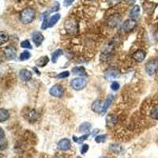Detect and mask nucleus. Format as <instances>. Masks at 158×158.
<instances>
[{"label":"nucleus","instance_id":"f257e3e1","mask_svg":"<svg viewBox=\"0 0 158 158\" xmlns=\"http://www.w3.org/2000/svg\"><path fill=\"white\" fill-rule=\"evenodd\" d=\"M36 14H35L34 10L32 8H25L22 10L21 14H20V20L23 24L28 25L34 20Z\"/></svg>","mask_w":158,"mask_h":158},{"label":"nucleus","instance_id":"f03ea898","mask_svg":"<svg viewBox=\"0 0 158 158\" xmlns=\"http://www.w3.org/2000/svg\"><path fill=\"white\" fill-rule=\"evenodd\" d=\"M87 81L86 79H85L84 77H77V78L73 79L70 82V86L73 89L77 90H81L86 86Z\"/></svg>","mask_w":158,"mask_h":158},{"label":"nucleus","instance_id":"7ed1b4c3","mask_svg":"<svg viewBox=\"0 0 158 158\" xmlns=\"http://www.w3.org/2000/svg\"><path fill=\"white\" fill-rule=\"evenodd\" d=\"M158 70V60H150L146 64V71L149 75H153Z\"/></svg>","mask_w":158,"mask_h":158},{"label":"nucleus","instance_id":"20e7f679","mask_svg":"<svg viewBox=\"0 0 158 158\" xmlns=\"http://www.w3.org/2000/svg\"><path fill=\"white\" fill-rule=\"evenodd\" d=\"M120 76V71L118 69L109 68L104 73V77L108 81H111L115 78H118Z\"/></svg>","mask_w":158,"mask_h":158},{"label":"nucleus","instance_id":"39448f33","mask_svg":"<svg viewBox=\"0 0 158 158\" xmlns=\"http://www.w3.org/2000/svg\"><path fill=\"white\" fill-rule=\"evenodd\" d=\"M49 93H50V94L52 97L60 98V97H63V94H64V89H63V88L60 85H53V86L50 89Z\"/></svg>","mask_w":158,"mask_h":158},{"label":"nucleus","instance_id":"423d86ee","mask_svg":"<svg viewBox=\"0 0 158 158\" xmlns=\"http://www.w3.org/2000/svg\"><path fill=\"white\" fill-rule=\"evenodd\" d=\"M120 21L121 15L119 14H114V15L109 16V18H108V21H107V23H108V25L109 27L115 28L119 24Z\"/></svg>","mask_w":158,"mask_h":158},{"label":"nucleus","instance_id":"0eeeda50","mask_svg":"<svg viewBox=\"0 0 158 158\" xmlns=\"http://www.w3.org/2000/svg\"><path fill=\"white\" fill-rule=\"evenodd\" d=\"M137 26V23L135 22V20L133 19H129L127 20L126 22H123V29L125 32H131V31H133L134 29L136 28Z\"/></svg>","mask_w":158,"mask_h":158},{"label":"nucleus","instance_id":"6e6552de","mask_svg":"<svg viewBox=\"0 0 158 158\" xmlns=\"http://www.w3.org/2000/svg\"><path fill=\"white\" fill-rule=\"evenodd\" d=\"M65 28H66V29H67L69 33L74 34L77 30V23L73 20H69L65 24Z\"/></svg>","mask_w":158,"mask_h":158},{"label":"nucleus","instance_id":"1a4fd4ad","mask_svg":"<svg viewBox=\"0 0 158 158\" xmlns=\"http://www.w3.org/2000/svg\"><path fill=\"white\" fill-rule=\"evenodd\" d=\"M32 40L35 43V44L36 46H40V45H41V44L43 43L44 40V37L43 34H42L41 32H34L32 34Z\"/></svg>","mask_w":158,"mask_h":158},{"label":"nucleus","instance_id":"9d476101","mask_svg":"<svg viewBox=\"0 0 158 158\" xmlns=\"http://www.w3.org/2000/svg\"><path fill=\"white\" fill-rule=\"evenodd\" d=\"M32 73L26 69H22L19 72V77L24 81H29L32 79Z\"/></svg>","mask_w":158,"mask_h":158},{"label":"nucleus","instance_id":"9b49d317","mask_svg":"<svg viewBox=\"0 0 158 158\" xmlns=\"http://www.w3.org/2000/svg\"><path fill=\"white\" fill-rule=\"evenodd\" d=\"M70 146H71V144H70V141L68 138H63L58 142V147L61 150H68L70 149Z\"/></svg>","mask_w":158,"mask_h":158},{"label":"nucleus","instance_id":"f8f14e48","mask_svg":"<svg viewBox=\"0 0 158 158\" xmlns=\"http://www.w3.org/2000/svg\"><path fill=\"white\" fill-rule=\"evenodd\" d=\"M5 56L9 59H15L17 56V52L14 48L7 47L4 49Z\"/></svg>","mask_w":158,"mask_h":158},{"label":"nucleus","instance_id":"ddd939ff","mask_svg":"<svg viewBox=\"0 0 158 158\" xmlns=\"http://www.w3.org/2000/svg\"><path fill=\"white\" fill-rule=\"evenodd\" d=\"M103 108H104V103L101 100H97L92 104V109L97 113H102Z\"/></svg>","mask_w":158,"mask_h":158},{"label":"nucleus","instance_id":"4468645a","mask_svg":"<svg viewBox=\"0 0 158 158\" xmlns=\"http://www.w3.org/2000/svg\"><path fill=\"white\" fill-rule=\"evenodd\" d=\"M146 56V52H144V51L138 50L137 52H135V53H134L132 57H133V59H135L136 62H139V63H141V62H142L144 59H145Z\"/></svg>","mask_w":158,"mask_h":158},{"label":"nucleus","instance_id":"2eb2a0df","mask_svg":"<svg viewBox=\"0 0 158 158\" xmlns=\"http://www.w3.org/2000/svg\"><path fill=\"white\" fill-rule=\"evenodd\" d=\"M139 15H140V7H139V6H135L131 10V12H130V18L135 21V20L138 19Z\"/></svg>","mask_w":158,"mask_h":158},{"label":"nucleus","instance_id":"dca6fc26","mask_svg":"<svg viewBox=\"0 0 158 158\" xmlns=\"http://www.w3.org/2000/svg\"><path fill=\"white\" fill-rule=\"evenodd\" d=\"M114 101V96L111 95V94H109V95L108 96V97H107L105 102L104 103V108H103L102 114H104L105 112H106L108 108H109L110 104L112 103V101Z\"/></svg>","mask_w":158,"mask_h":158},{"label":"nucleus","instance_id":"f3484780","mask_svg":"<svg viewBox=\"0 0 158 158\" xmlns=\"http://www.w3.org/2000/svg\"><path fill=\"white\" fill-rule=\"evenodd\" d=\"M72 73L76 75L80 76H86V72L84 67H76L72 69Z\"/></svg>","mask_w":158,"mask_h":158},{"label":"nucleus","instance_id":"a211bd4d","mask_svg":"<svg viewBox=\"0 0 158 158\" xmlns=\"http://www.w3.org/2000/svg\"><path fill=\"white\" fill-rule=\"evenodd\" d=\"M9 117H10L9 111L3 109V108H1V109H0V122L1 123L5 122V121H6L8 118H9Z\"/></svg>","mask_w":158,"mask_h":158},{"label":"nucleus","instance_id":"6ab92c4d","mask_svg":"<svg viewBox=\"0 0 158 158\" xmlns=\"http://www.w3.org/2000/svg\"><path fill=\"white\" fill-rule=\"evenodd\" d=\"M60 16L61 15H59V14H56L53 16L51 17L50 19L48 20V27H52V26H54L56 23L58 22L59 19H60Z\"/></svg>","mask_w":158,"mask_h":158},{"label":"nucleus","instance_id":"aec40b11","mask_svg":"<svg viewBox=\"0 0 158 158\" xmlns=\"http://www.w3.org/2000/svg\"><path fill=\"white\" fill-rule=\"evenodd\" d=\"M0 131H1V140H0V146H1V149L3 150L6 148L7 146V141L6 139L5 138V134H4L3 130L1 128L0 129Z\"/></svg>","mask_w":158,"mask_h":158},{"label":"nucleus","instance_id":"412c9836","mask_svg":"<svg viewBox=\"0 0 158 158\" xmlns=\"http://www.w3.org/2000/svg\"><path fill=\"white\" fill-rule=\"evenodd\" d=\"M92 125L89 123H83L82 124L80 125L79 127V130H80V132H83V133H88L89 132L90 130H91Z\"/></svg>","mask_w":158,"mask_h":158},{"label":"nucleus","instance_id":"4be33fe9","mask_svg":"<svg viewBox=\"0 0 158 158\" xmlns=\"http://www.w3.org/2000/svg\"><path fill=\"white\" fill-rule=\"evenodd\" d=\"M48 61H49V59L48 56H43V57H40L39 59H37L36 64L37 65L38 67H43L47 65V63H48Z\"/></svg>","mask_w":158,"mask_h":158},{"label":"nucleus","instance_id":"5701e85b","mask_svg":"<svg viewBox=\"0 0 158 158\" xmlns=\"http://www.w3.org/2000/svg\"><path fill=\"white\" fill-rule=\"evenodd\" d=\"M8 40H9V35L6 32H3V31L0 32V44H1V45L6 43L8 41Z\"/></svg>","mask_w":158,"mask_h":158},{"label":"nucleus","instance_id":"b1692460","mask_svg":"<svg viewBox=\"0 0 158 158\" xmlns=\"http://www.w3.org/2000/svg\"><path fill=\"white\" fill-rule=\"evenodd\" d=\"M63 52L61 50V49H58V50L55 51L53 53H52V63H56V60L58 59V58L59 56H61L63 55Z\"/></svg>","mask_w":158,"mask_h":158},{"label":"nucleus","instance_id":"393cba45","mask_svg":"<svg viewBox=\"0 0 158 158\" xmlns=\"http://www.w3.org/2000/svg\"><path fill=\"white\" fill-rule=\"evenodd\" d=\"M59 2H55L54 6H52V7L49 10H48L47 12H45L44 14V16H43V17L44 18H46V17H48V15L49 14H51V13H52V12H55V11L59 10Z\"/></svg>","mask_w":158,"mask_h":158},{"label":"nucleus","instance_id":"a878e982","mask_svg":"<svg viewBox=\"0 0 158 158\" xmlns=\"http://www.w3.org/2000/svg\"><path fill=\"white\" fill-rule=\"evenodd\" d=\"M150 117L153 119H158V104L152 108L150 111Z\"/></svg>","mask_w":158,"mask_h":158},{"label":"nucleus","instance_id":"bb28decb","mask_svg":"<svg viewBox=\"0 0 158 158\" xmlns=\"http://www.w3.org/2000/svg\"><path fill=\"white\" fill-rule=\"evenodd\" d=\"M89 134H86V135H83V136L80 137V138H77V137L74 136L73 137V140H74L75 142H77V143L81 144V143H82L84 141L86 140L87 138H89Z\"/></svg>","mask_w":158,"mask_h":158},{"label":"nucleus","instance_id":"cd10ccee","mask_svg":"<svg viewBox=\"0 0 158 158\" xmlns=\"http://www.w3.org/2000/svg\"><path fill=\"white\" fill-rule=\"evenodd\" d=\"M107 139V135H98L95 138V141L97 143H103L106 141Z\"/></svg>","mask_w":158,"mask_h":158},{"label":"nucleus","instance_id":"c85d7f7f","mask_svg":"<svg viewBox=\"0 0 158 158\" xmlns=\"http://www.w3.org/2000/svg\"><path fill=\"white\" fill-rule=\"evenodd\" d=\"M30 52H28V51H25V52H22V54H21V56H20V59H21L22 61L27 60V59H29V58H30Z\"/></svg>","mask_w":158,"mask_h":158},{"label":"nucleus","instance_id":"c756f323","mask_svg":"<svg viewBox=\"0 0 158 158\" xmlns=\"http://www.w3.org/2000/svg\"><path fill=\"white\" fill-rule=\"evenodd\" d=\"M21 47H22V48H27V49L32 48L30 42H29L28 40H24V41H22V43H21Z\"/></svg>","mask_w":158,"mask_h":158},{"label":"nucleus","instance_id":"7c9ffc66","mask_svg":"<svg viewBox=\"0 0 158 158\" xmlns=\"http://www.w3.org/2000/svg\"><path fill=\"white\" fill-rule=\"evenodd\" d=\"M28 117L30 118V121H33V120H36V118H38V115L35 110H32V111H31L29 113Z\"/></svg>","mask_w":158,"mask_h":158},{"label":"nucleus","instance_id":"2f4dec72","mask_svg":"<svg viewBox=\"0 0 158 158\" xmlns=\"http://www.w3.org/2000/svg\"><path fill=\"white\" fill-rule=\"evenodd\" d=\"M69 75H70V72L63 71L62 72V73H60V74H58V75L56 76V77H58V78H66V77H69Z\"/></svg>","mask_w":158,"mask_h":158},{"label":"nucleus","instance_id":"473e14b6","mask_svg":"<svg viewBox=\"0 0 158 158\" xmlns=\"http://www.w3.org/2000/svg\"><path fill=\"white\" fill-rule=\"evenodd\" d=\"M48 20L49 19H48V17L44 18L43 23H42V25H41L42 29H46L48 27Z\"/></svg>","mask_w":158,"mask_h":158},{"label":"nucleus","instance_id":"72a5a7b5","mask_svg":"<svg viewBox=\"0 0 158 158\" xmlns=\"http://www.w3.org/2000/svg\"><path fill=\"white\" fill-rule=\"evenodd\" d=\"M111 89L114 90V91H117V90L119 89V84H118L117 81H113V82L111 83Z\"/></svg>","mask_w":158,"mask_h":158},{"label":"nucleus","instance_id":"f704fd0d","mask_svg":"<svg viewBox=\"0 0 158 158\" xmlns=\"http://www.w3.org/2000/svg\"><path fill=\"white\" fill-rule=\"evenodd\" d=\"M89 146L87 144H84V145L82 146V147H81V154H85V153H86L87 151L89 150Z\"/></svg>","mask_w":158,"mask_h":158},{"label":"nucleus","instance_id":"c9c22d12","mask_svg":"<svg viewBox=\"0 0 158 158\" xmlns=\"http://www.w3.org/2000/svg\"><path fill=\"white\" fill-rule=\"evenodd\" d=\"M74 1H75V0H64L63 5H64V6H69L71 5Z\"/></svg>","mask_w":158,"mask_h":158},{"label":"nucleus","instance_id":"e433bc0d","mask_svg":"<svg viewBox=\"0 0 158 158\" xmlns=\"http://www.w3.org/2000/svg\"><path fill=\"white\" fill-rule=\"evenodd\" d=\"M124 1L127 4H129V5H132V4L135 3L136 0H124Z\"/></svg>","mask_w":158,"mask_h":158},{"label":"nucleus","instance_id":"4c0bfd02","mask_svg":"<svg viewBox=\"0 0 158 158\" xmlns=\"http://www.w3.org/2000/svg\"><path fill=\"white\" fill-rule=\"evenodd\" d=\"M55 158H65L64 156H56V157Z\"/></svg>","mask_w":158,"mask_h":158},{"label":"nucleus","instance_id":"58836bf2","mask_svg":"<svg viewBox=\"0 0 158 158\" xmlns=\"http://www.w3.org/2000/svg\"><path fill=\"white\" fill-rule=\"evenodd\" d=\"M99 158H108V157H105V156H101V157Z\"/></svg>","mask_w":158,"mask_h":158},{"label":"nucleus","instance_id":"ea45409f","mask_svg":"<svg viewBox=\"0 0 158 158\" xmlns=\"http://www.w3.org/2000/svg\"><path fill=\"white\" fill-rule=\"evenodd\" d=\"M77 158H81V157H80V156H77Z\"/></svg>","mask_w":158,"mask_h":158}]
</instances>
